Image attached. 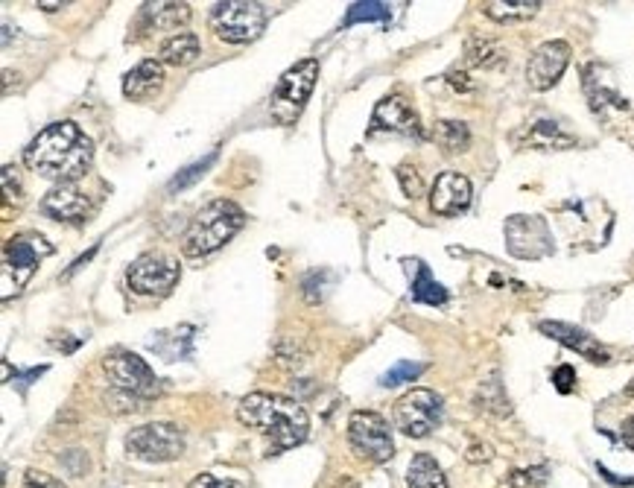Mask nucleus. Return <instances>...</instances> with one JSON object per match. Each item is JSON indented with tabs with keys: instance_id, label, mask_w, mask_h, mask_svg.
Segmentation results:
<instances>
[{
	"instance_id": "obj_1",
	"label": "nucleus",
	"mask_w": 634,
	"mask_h": 488,
	"mask_svg": "<svg viewBox=\"0 0 634 488\" xmlns=\"http://www.w3.org/2000/svg\"><path fill=\"white\" fill-rule=\"evenodd\" d=\"M91 161H94V141L74 120L50 123L24 150V164L30 170L41 173L44 179H56L62 185H76L88 173Z\"/></svg>"
},
{
	"instance_id": "obj_2",
	"label": "nucleus",
	"mask_w": 634,
	"mask_h": 488,
	"mask_svg": "<svg viewBox=\"0 0 634 488\" xmlns=\"http://www.w3.org/2000/svg\"><path fill=\"white\" fill-rule=\"evenodd\" d=\"M237 418L263 433L272 445V451H290L301 445L310 433V415L299 401L287 395H272V392H252L240 401Z\"/></svg>"
},
{
	"instance_id": "obj_3",
	"label": "nucleus",
	"mask_w": 634,
	"mask_h": 488,
	"mask_svg": "<svg viewBox=\"0 0 634 488\" xmlns=\"http://www.w3.org/2000/svg\"><path fill=\"white\" fill-rule=\"evenodd\" d=\"M246 214L237 202L231 199H217L208 202L187 226L185 237H182V249L187 258H205L217 249H223L225 243L243 228Z\"/></svg>"
},
{
	"instance_id": "obj_4",
	"label": "nucleus",
	"mask_w": 634,
	"mask_h": 488,
	"mask_svg": "<svg viewBox=\"0 0 634 488\" xmlns=\"http://www.w3.org/2000/svg\"><path fill=\"white\" fill-rule=\"evenodd\" d=\"M316 79H319V62L316 59H301L290 71H284L275 91H272V100H269L272 120L281 123V126H293L304 112L313 88H316Z\"/></svg>"
},
{
	"instance_id": "obj_5",
	"label": "nucleus",
	"mask_w": 634,
	"mask_h": 488,
	"mask_svg": "<svg viewBox=\"0 0 634 488\" xmlns=\"http://www.w3.org/2000/svg\"><path fill=\"white\" fill-rule=\"evenodd\" d=\"M47 255H53V246L36 234V231H24L15 234L6 246H3V296L9 299L12 290L18 293L36 272V266Z\"/></svg>"
},
{
	"instance_id": "obj_6",
	"label": "nucleus",
	"mask_w": 634,
	"mask_h": 488,
	"mask_svg": "<svg viewBox=\"0 0 634 488\" xmlns=\"http://www.w3.org/2000/svg\"><path fill=\"white\" fill-rule=\"evenodd\" d=\"M266 27V6L249 0H225L211 12V30L228 44H249Z\"/></svg>"
},
{
	"instance_id": "obj_7",
	"label": "nucleus",
	"mask_w": 634,
	"mask_h": 488,
	"mask_svg": "<svg viewBox=\"0 0 634 488\" xmlns=\"http://www.w3.org/2000/svg\"><path fill=\"white\" fill-rule=\"evenodd\" d=\"M103 369L112 377V383L120 392H129L135 398H155L161 392V380L155 377L147 360H141L138 354L126 351V348H112L103 357Z\"/></svg>"
},
{
	"instance_id": "obj_8",
	"label": "nucleus",
	"mask_w": 634,
	"mask_h": 488,
	"mask_svg": "<svg viewBox=\"0 0 634 488\" xmlns=\"http://www.w3.org/2000/svg\"><path fill=\"white\" fill-rule=\"evenodd\" d=\"M126 451L141 462H173L185 453V436L176 424L155 421L126 436Z\"/></svg>"
},
{
	"instance_id": "obj_9",
	"label": "nucleus",
	"mask_w": 634,
	"mask_h": 488,
	"mask_svg": "<svg viewBox=\"0 0 634 488\" xmlns=\"http://www.w3.org/2000/svg\"><path fill=\"white\" fill-rule=\"evenodd\" d=\"M348 442L357 456L369 462H389L395 456V442L386 418L374 410H357L348 418Z\"/></svg>"
},
{
	"instance_id": "obj_10",
	"label": "nucleus",
	"mask_w": 634,
	"mask_h": 488,
	"mask_svg": "<svg viewBox=\"0 0 634 488\" xmlns=\"http://www.w3.org/2000/svg\"><path fill=\"white\" fill-rule=\"evenodd\" d=\"M442 410V398L433 389H410L395 404V427L410 439H424L442 424Z\"/></svg>"
},
{
	"instance_id": "obj_11",
	"label": "nucleus",
	"mask_w": 634,
	"mask_h": 488,
	"mask_svg": "<svg viewBox=\"0 0 634 488\" xmlns=\"http://www.w3.org/2000/svg\"><path fill=\"white\" fill-rule=\"evenodd\" d=\"M179 263L161 252H147L138 261H132L126 281L138 296H167L179 284Z\"/></svg>"
},
{
	"instance_id": "obj_12",
	"label": "nucleus",
	"mask_w": 634,
	"mask_h": 488,
	"mask_svg": "<svg viewBox=\"0 0 634 488\" xmlns=\"http://www.w3.org/2000/svg\"><path fill=\"white\" fill-rule=\"evenodd\" d=\"M506 246L521 261H538L553 252V237L541 217L515 214L506 220Z\"/></svg>"
},
{
	"instance_id": "obj_13",
	"label": "nucleus",
	"mask_w": 634,
	"mask_h": 488,
	"mask_svg": "<svg viewBox=\"0 0 634 488\" xmlns=\"http://www.w3.org/2000/svg\"><path fill=\"white\" fill-rule=\"evenodd\" d=\"M570 65V44L567 41H544L526 65V79L535 91L553 88Z\"/></svg>"
},
{
	"instance_id": "obj_14",
	"label": "nucleus",
	"mask_w": 634,
	"mask_h": 488,
	"mask_svg": "<svg viewBox=\"0 0 634 488\" xmlns=\"http://www.w3.org/2000/svg\"><path fill=\"white\" fill-rule=\"evenodd\" d=\"M369 132H395V135H407V138H421V120L407 103V97L401 94H389L377 103L372 114V129Z\"/></svg>"
},
{
	"instance_id": "obj_15",
	"label": "nucleus",
	"mask_w": 634,
	"mask_h": 488,
	"mask_svg": "<svg viewBox=\"0 0 634 488\" xmlns=\"http://www.w3.org/2000/svg\"><path fill=\"white\" fill-rule=\"evenodd\" d=\"M471 182L462 176V173H442L436 182H433V190H430V208L442 217H459L468 211L471 205Z\"/></svg>"
},
{
	"instance_id": "obj_16",
	"label": "nucleus",
	"mask_w": 634,
	"mask_h": 488,
	"mask_svg": "<svg viewBox=\"0 0 634 488\" xmlns=\"http://www.w3.org/2000/svg\"><path fill=\"white\" fill-rule=\"evenodd\" d=\"M41 211L59 223H82L91 211V199L76 185H56L41 199Z\"/></svg>"
},
{
	"instance_id": "obj_17",
	"label": "nucleus",
	"mask_w": 634,
	"mask_h": 488,
	"mask_svg": "<svg viewBox=\"0 0 634 488\" xmlns=\"http://www.w3.org/2000/svg\"><path fill=\"white\" fill-rule=\"evenodd\" d=\"M538 328H541V334H547L550 339L561 342L564 348L582 354V357L591 360V363H599V366H602V363L611 360V354L599 345L597 337H591L588 331H582V328H576V325H567V322H541Z\"/></svg>"
},
{
	"instance_id": "obj_18",
	"label": "nucleus",
	"mask_w": 634,
	"mask_h": 488,
	"mask_svg": "<svg viewBox=\"0 0 634 488\" xmlns=\"http://www.w3.org/2000/svg\"><path fill=\"white\" fill-rule=\"evenodd\" d=\"M161 82H164V65L155 59H147L123 76V94L129 100H147L161 88Z\"/></svg>"
},
{
	"instance_id": "obj_19",
	"label": "nucleus",
	"mask_w": 634,
	"mask_h": 488,
	"mask_svg": "<svg viewBox=\"0 0 634 488\" xmlns=\"http://www.w3.org/2000/svg\"><path fill=\"white\" fill-rule=\"evenodd\" d=\"M404 266L410 269L412 275V301H421V304H433V307H442L448 301V290L430 275V266L424 261H404Z\"/></svg>"
},
{
	"instance_id": "obj_20",
	"label": "nucleus",
	"mask_w": 634,
	"mask_h": 488,
	"mask_svg": "<svg viewBox=\"0 0 634 488\" xmlns=\"http://www.w3.org/2000/svg\"><path fill=\"white\" fill-rule=\"evenodd\" d=\"M141 21L147 30H176L179 24L190 21V6L187 3H144Z\"/></svg>"
},
{
	"instance_id": "obj_21",
	"label": "nucleus",
	"mask_w": 634,
	"mask_h": 488,
	"mask_svg": "<svg viewBox=\"0 0 634 488\" xmlns=\"http://www.w3.org/2000/svg\"><path fill=\"white\" fill-rule=\"evenodd\" d=\"M199 50H202V44H199V36H196V33H176V36H170L161 44L158 56H161V65L185 68V65H193V62H196Z\"/></svg>"
},
{
	"instance_id": "obj_22",
	"label": "nucleus",
	"mask_w": 634,
	"mask_h": 488,
	"mask_svg": "<svg viewBox=\"0 0 634 488\" xmlns=\"http://www.w3.org/2000/svg\"><path fill=\"white\" fill-rule=\"evenodd\" d=\"M407 486L410 488H450L448 477L442 471V465L430 456V453H418L412 456L410 474H407Z\"/></svg>"
},
{
	"instance_id": "obj_23",
	"label": "nucleus",
	"mask_w": 634,
	"mask_h": 488,
	"mask_svg": "<svg viewBox=\"0 0 634 488\" xmlns=\"http://www.w3.org/2000/svg\"><path fill=\"white\" fill-rule=\"evenodd\" d=\"M523 141H526L529 147H535V150H567V147L576 144L573 135L561 132L559 126L550 123V120L532 123V126L526 129V138H523Z\"/></svg>"
},
{
	"instance_id": "obj_24",
	"label": "nucleus",
	"mask_w": 634,
	"mask_h": 488,
	"mask_svg": "<svg viewBox=\"0 0 634 488\" xmlns=\"http://www.w3.org/2000/svg\"><path fill=\"white\" fill-rule=\"evenodd\" d=\"M433 141H436L442 150L453 155V152H462L471 144V132H468V126L459 123V120H439L436 129H433Z\"/></svg>"
},
{
	"instance_id": "obj_25",
	"label": "nucleus",
	"mask_w": 634,
	"mask_h": 488,
	"mask_svg": "<svg viewBox=\"0 0 634 488\" xmlns=\"http://www.w3.org/2000/svg\"><path fill=\"white\" fill-rule=\"evenodd\" d=\"M485 15L494 18V21H523V18H532L541 3L538 0H515V3H506V0H491L483 6Z\"/></svg>"
},
{
	"instance_id": "obj_26",
	"label": "nucleus",
	"mask_w": 634,
	"mask_h": 488,
	"mask_svg": "<svg viewBox=\"0 0 634 488\" xmlns=\"http://www.w3.org/2000/svg\"><path fill=\"white\" fill-rule=\"evenodd\" d=\"M392 18V6L383 3V0H360V3H351L348 12H345V27H354V24H363V21H389Z\"/></svg>"
},
{
	"instance_id": "obj_27",
	"label": "nucleus",
	"mask_w": 634,
	"mask_h": 488,
	"mask_svg": "<svg viewBox=\"0 0 634 488\" xmlns=\"http://www.w3.org/2000/svg\"><path fill=\"white\" fill-rule=\"evenodd\" d=\"M468 62L477 65V68H497L503 62V50L494 41L471 38L468 41Z\"/></svg>"
},
{
	"instance_id": "obj_28",
	"label": "nucleus",
	"mask_w": 634,
	"mask_h": 488,
	"mask_svg": "<svg viewBox=\"0 0 634 488\" xmlns=\"http://www.w3.org/2000/svg\"><path fill=\"white\" fill-rule=\"evenodd\" d=\"M214 161H217V152H208L202 161H193V164H187L185 170H182V173H179V176H176L170 185H167V190H173V193H176V190L190 188L193 182H199V179H202V176L211 170V164H214Z\"/></svg>"
},
{
	"instance_id": "obj_29",
	"label": "nucleus",
	"mask_w": 634,
	"mask_h": 488,
	"mask_svg": "<svg viewBox=\"0 0 634 488\" xmlns=\"http://www.w3.org/2000/svg\"><path fill=\"white\" fill-rule=\"evenodd\" d=\"M421 372H424V366L410 363V360H401V363H395L386 375L380 377V386L392 389V386H401V383H412V380L421 375Z\"/></svg>"
},
{
	"instance_id": "obj_30",
	"label": "nucleus",
	"mask_w": 634,
	"mask_h": 488,
	"mask_svg": "<svg viewBox=\"0 0 634 488\" xmlns=\"http://www.w3.org/2000/svg\"><path fill=\"white\" fill-rule=\"evenodd\" d=\"M547 480V468L538 465V468H521V471H512L509 474V488H541Z\"/></svg>"
},
{
	"instance_id": "obj_31",
	"label": "nucleus",
	"mask_w": 634,
	"mask_h": 488,
	"mask_svg": "<svg viewBox=\"0 0 634 488\" xmlns=\"http://www.w3.org/2000/svg\"><path fill=\"white\" fill-rule=\"evenodd\" d=\"M398 182H401V188H404V193H407L410 199H418V196L424 193V182H421L418 170L410 167V164H401V167H398Z\"/></svg>"
},
{
	"instance_id": "obj_32",
	"label": "nucleus",
	"mask_w": 634,
	"mask_h": 488,
	"mask_svg": "<svg viewBox=\"0 0 634 488\" xmlns=\"http://www.w3.org/2000/svg\"><path fill=\"white\" fill-rule=\"evenodd\" d=\"M187 488H246L237 480H225V477H214V474H199Z\"/></svg>"
},
{
	"instance_id": "obj_33",
	"label": "nucleus",
	"mask_w": 634,
	"mask_h": 488,
	"mask_svg": "<svg viewBox=\"0 0 634 488\" xmlns=\"http://www.w3.org/2000/svg\"><path fill=\"white\" fill-rule=\"evenodd\" d=\"M553 383H556V389H559L561 395H567V392H573V383H576V372H573L570 366H559V369L553 372Z\"/></svg>"
},
{
	"instance_id": "obj_34",
	"label": "nucleus",
	"mask_w": 634,
	"mask_h": 488,
	"mask_svg": "<svg viewBox=\"0 0 634 488\" xmlns=\"http://www.w3.org/2000/svg\"><path fill=\"white\" fill-rule=\"evenodd\" d=\"M27 486L30 488H65L56 477L41 474V471H27Z\"/></svg>"
},
{
	"instance_id": "obj_35",
	"label": "nucleus",
	"mask_w": 634,
	"mask_h": 488,
	"mask_svg": "<svg viewBox=\"0 0 634 488\" xmlns=\"http://www.w3.org/2000/svg\"><path fill=\"white\" fill-rule=\"evenodd\" d=\"M491 459V448L488 445H471L468 448V462H485Z\"/></svg>"
},
{
	"instance_id": "obj_36",
	"label": "nucleus",
	"mask_w": 634,
	"mask_h": 488,
	"mask_svg": "<svg viewBox=\"0 0 634 488\" xmlns=\"http://www.w3.org/2000/svg\"><path fill=\"white\" fill-rule=\"evenodd\" d=\"M623 442L634 451V418H629V421L623 424Z\"/></svg>"
},
{
	"instance_id": "obj_37",
	"label": "nucleus",
	"mask_w": 634,
	"mask_h": 488,
	"mask_svg": "<svg viewBox=\"0 0 634 488\" xmlns=\"http://www.w3.org/2000/svg\"><path fill=\"white\" fill-rule=\"evenodd\" d=\"M50 345L53 348H62V351H74L76 345H79V339H50Z\"/></svg>"
},
{
	"instance_id": "obj_38",
	"label": "nucleus",
	"mask_w": 634,
	"mask_h": 488,
	"mask_svg": "<svg viewBox=\"0 0 634 488\" xmlns=\"http://www.w3.org/2000/svg\"><path fill=\"white\" fill-rule=\"evenodd\" d=\"M462 79H468L465 74H450V85L453 88H462V91H471V85L468 82H462Z\"/></svg>"
},
{
	"instance_id": "obj_39",
	"label": "nucleus",
	"mask_w": 634,
	"mask_h": 488,
	"mask_svg": "<svg viewBox=\"0 0 634 488\" xmlns=\"http://www.w3.org/2000/svg\"><path fill=\"white\" fill-rule=\"evenodd\" d=\"M38 9H47V12H56V9H62V3H38Z\"/></svg>"
},
{
	"instance_id": "obj_40",
	"label": "nucleus",
	"mask_w": 634,
	"mask_h": 488,
	"mask_svg": "<svg viewBox=\"0 0 634 488\" xmlns=\"http://www.w3.org/2000/svg\"><path fill=\"white\" fill-rule=\"evenodd\" d=\"M626 392H629V395H632V398H634V380H632V383H629V386H626Z\"/></svg>"
}]
</instances>
